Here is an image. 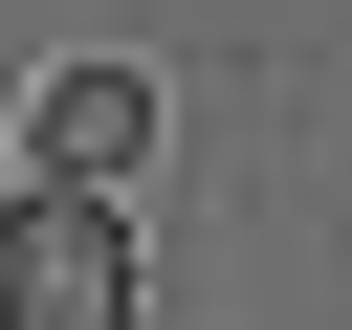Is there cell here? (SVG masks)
I'll return each mask as SVG.
<instances>
[{
    "label": "cell",
    "instance_id": "cell-1",
    "mask_svg": "<svg viewBox=\"0 0 352 330\" xmlns=\"http://www.w3.org/2000/svg\"><path fill=\"white\" fill-rule=\"evenodd\" d=\"M0 330H154V242H132V198L22 176V198H0Z\"/></svg>",
    "mask_w": 352,
    "mask_h": 330
},
{
    "label": "cell",
    "instance_id": "cell-2",
    "mask_svg": "<svg viewBox=\"0 0 352 330\" xmlns=\"http://www.w3.org/2000/svg\"><path fill=\"white\" fill-rule=\"evenodd\" d=\"M154 132H176V88H154L132 44H88V66H44V88H22V176L132 198V176H154Z\"/></svg>",
    "mask_w": 352,
    "mask_h": 330
}]
</instances>
